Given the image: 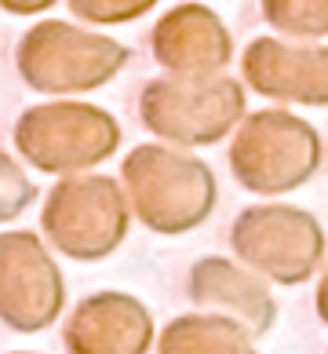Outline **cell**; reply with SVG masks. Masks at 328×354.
<instances>
[{"label": "cell", "mask_w": 328, "mask_h": 354, "mask_svg": "<svg viewBox=\"0 0 328 354\" xmlns=\"http://www.w3.org/2000/svg\"><path fill=\"white\" fill-rule=\"evenodd\" d=\"M8 11H15V15H30V11H41V8H48L51 0H0Z\"/></svg>", "instance_id": "cell-12"}, {"label": "cell", "mask_w": 328, "mask_h": 354, "mask_svg": "<svg viewBox=\"0 0 328 354\" xmlns=\"http://www.w3.org/2000/svg\"><path fill=\"white\" fill-rule=\"evenodd\" d=\"M150 336V310L124 292L88 296L66 322V351L70 354H146Z\"/></svg>", "instance_id": "cell-7"}, {"label": "cell", "mask_w": 328, "mask_h": 354, "mask_svg": "<svg viewBox=\"0 0 328 354\" xmlns=\"http://www.w3.org/2000/svg\"><path fill=\"white\" fill-rule=\"evenodd\" d=\"M44 230L59 252L73 259H102L121 245L128 208L110 179H66L51 190Z\"/></svg>", "instance_id": "cell-1"}, {"label": "cell", "mask_w": 328, "mask_h": 354, "mask_svg": "<svg viewBox=\"0 0 328 354\" xmlns=\"http://www.w3.org/2000/svg\"><path fill=\"white\" fill-rule=\"evenodd\" d=\"M33 194H37L33 183L19 172V165L0 153V223L15 219L22 208L33 201Z\"/></svg>", "instance_id": "cell-10"}, {"label": "cell", "mask_w": 328, "mask_h": 354, "mask_svg": "<svg viewBox=\"0 0 328 354\" xmlns=\"http://www.w3.org/2000/svg\"><path fill=\"white\" fill-rule=\"evenodd\" d=\"M19 150L44 172H66L102 161L117 147V121L95 106H37L15 128Z\"/></svg>", "instance_id": "cell-3"}, {"label": "cell", "mask_w": 328, "mask_h": 354, "mask_svg": "<svg viewBox=\"0 0 328 354\" xmlns=\"http://www.w3.org/2000/svg\"><path fill=\"white\" fill-rule=\"evenodd\" d=\"M124 179L139 219L161 234H179L208 216L212 194L204 168L172 161L161 150H135L124 165Z\"/></svg>", "instance_id": "cell-5"}, {"label": "cell", "mask_w": 328, "mask_h": 354, "mask_svg": "<svg viewBox=\"0 0 328 354\" xmlns=\"http://www.w3.org/2000/svg\"><path fill=\"white\" fill-rule=\"evenodd\" d=\"M161 354H252V347L226 318H179L164 329Z\"/></svg>", "instance_id": "cell-9"}, {"label": "cell", "mask_w": 328, "mask_h": 354, "mask_svg": "<svg viewBox=\"0 0 328 354\" xmlns=\"http://www.w3.org/2000/svg\"><path fill=\"white\" fill-rule=\"evenodd\" d=\"M238 248L278 281H303L321 256V230L296 212H252L238 223Z\"/></svg>", "instance_id": "cell-6"}, {"label": "cell", "mask_w": 328, "mask_h": 354, "mask_svg": "<svg viewBox=\"0 0 328 354\" xmlns=\"http://www.w3.org/2000/svg\"><path fill=\"white\" fill-rule=\"evenodd\" d=\"M190 292H193V299H201V304H230L255 333H262L273 318L270 296L262 292L259 285L248 281L244 274L226 267L222 259H204L201 267H193Z\"/></svg>", "instance_id": "cell-8"}, {"label": "cell", "mask_w": 328, "mask_h": 354, "mask_svg": "<svg viewBox=\"0 0 328 354\" xmlns=\"http://www.w3.org/2000/svg\"><path fill=\"white\" fill-rule=\"evenodd\" d=\"M318 307H321V318L328 322V278H325V285H321V296H318Z\"/></svg>", "instance_id": "cell-13"}, {"label": "cell", "mask_w": 328, "mask_h": 354, "mask_svg": "<svg viewBox=\"0 0 328 354\" xmlns=\"http://www.w3.org/2000/svg\"><path fill=\"white\" fill-rule=\"evenodd\" d=\"M150 0H73V11L95 22H121L139 11H146Z\"/></svg>", "instance_id": "cell-11"}, {"label": "cell", "mask_w": 328, "mask_h": 354, "mask_svg": "<svg viewBox=\"0 0 328 354\" xmlns=\"http://www.w3.org/2000/svg\"><path fill=\"white\" fill-rule=\"evenodd\" d=\"M124 62V48L95 33H81L66 22H44L22 41L19 70L41 91H81L113 77Z\"/></svg>", "instance_id": "cell-2"}, {"label": "cell", "mask_w": 328, "mask_h": 354, "mask_svg": "<svg viewBox=\"0 0 328 354\" xmlns=\"http://www.w3.org/2000/svg\"><path fill=\"white\" fill-rule=\"evenodd\" d=\"M62 296V274L37 234H0V322L15 333H41L59 318Z\"/></svg>", "instance_id": "cell-4"}]
</instances>
